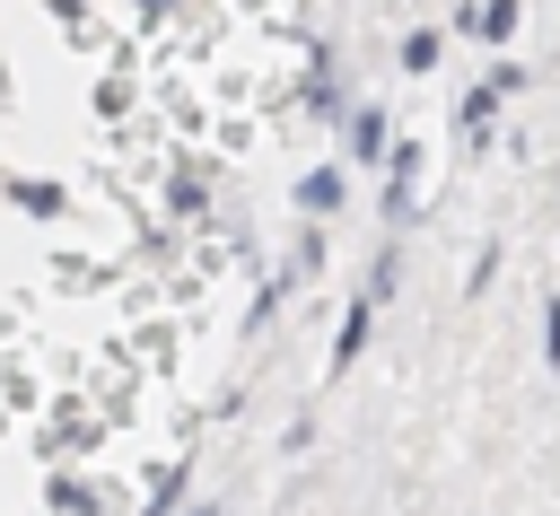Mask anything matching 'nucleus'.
<instances>
[{
	"mask_svg": "<svg viewBox=\"0 0 560 516\" xmlns=\"http://www.w3.org/2000/svg\"><path fill=\"white\" fill-rule=\"evenodd\" d=\"M402 70H411V79H420V70H438V35H429V26H420V35H402Z\"/></svg>",
	"mask_w": 560,
	"mask_h": 516,
	"instance_id": "4",
	"label": "nucleus"
},
{
	"mask_svg": "<svg viewBox=\"0 0 560 516\" xmlns=\"http://www.w3.org/2000/svg\"><path fill=\"white\" fill-rule=\"evenodd\" d=\"M542 332H551L542 350H551V367H560V297H551V315H542Z\"/></svg>",
	"mask_w": 560,
	"mask_h": 516,
	"instance_id": "7",
	"label": "nucleus"
},
{
	"mask_svg": "<svg viewBox=\"0 0 560 516\" xmlns=\"http://www.w3.org/2000/svg\"><path fill=\"white\" fill-rule=\"evenodd\" d=\"M472 26H481V35H490V44H499V35H508V26H516V0H490V9H472Z\"/></svg>",
	"mask_w": 560,
	"mask_h": 516,
	"instance_id": "6",
	"label": "nucleus"
},
{
	"mask_svg": "<svg viewBox=\"0 0 560 516\" xmlns=\"http://www.w3.org/2000/svg\"><path fill=\"white\" fill-rule=\"evenodd\" d=\"M298 201H306V210H315V219H324V210H341V175H332V166H315V175H306V192H298Z\"/></svg>",
	"mask_w": 560,
	"mask_h": 516,
	"instance_id": "1",
	"label": "nucleus"
},
{
	"mask_svg": "<svg viewBox=\"0 0 560 516\" xmlns=\"http://www.w3.org/2000/svg\"><path fill=\"white\" fill-rule=\"evenodd\" d=\"M359 350H368V306H350V315H341V341H332V367H350Z\"/></svg>",
	"mask_w": 560,
	"mask_h": 516,
	"instance_id": "2",
	"label": "nucleus"
},
{
	"mask_svg": "<svg viewBox=\"0 0 560 516\" xmlns=\"http://www.w3.org/2000/svg\"><path fill=\"white\" fill-rule=\"evenodd\" d=\"M490 96H499V87H472V96H464V140H490Z\"/></svg>",
	"mask_w": 560,
	"mask_h": 516,
	"instance_id": "5",
	"label": "nucleus"
},
{
	"mask_svg": "<svg viewBox=\"0 0 560 516\" xmlns=\"http://www.w3.org/2000/svg\"><path fill=\"white\" fill-rule=\"evenodd\" d=\"M350 149H359V157H385V114H376V105L350 122Z\"/></svg>",
	"mask_w": 560,
	"mask_h": 516,
	"instance_id": "3",
	"label": "nucleus"
}]
</instances>
